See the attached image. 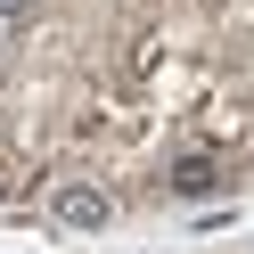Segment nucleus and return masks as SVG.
<instances>
[{
	"label": "nucleus",
	"mask_w": 254,
	"mask_h": 254,
	"mask_svg": "<svg viewBox=\"0 0 254 254\" xmlns=\"http://www.w3.org/2000/svg\"><path fill=\"white\" fill-rule=\"evenodd\" d=\"M25 8H33V0H0V17H25Z\"/></svg>",
	"instance_id": "nucleus-3"
},
{
	"label": "nucleus",
	"mask_w": 254,
	"mask_h": 254,
	"mask_svg": "<svg viewBox=\"0 0 254 254\" xmlns=\"http://www.w3.org/2000/svg\"><path fill=\"white\" fill-rule=\"evenodd\" d=\"M164 189H172V197H213V189H221V164H213L205 148H189V156L164 164Z\"/></svg>",
	"instance_id": "nucleus-1"
},
{
	"label": "nucleus",
	"mask_w": 254,
	"mask_h": 254,
	"mask_svg": "<svg viewBox=\"0 0 254 254\" xmlns=\"http://www.w3.org/2000/svg\"><path fill=\"white\" fill-rule=\"evenodd\" d=\"M58 221H66V230H99L107 197H99V189H58Z\"/></svg>",
	"instance_id": "nucleus-2"
}]
</instances>
